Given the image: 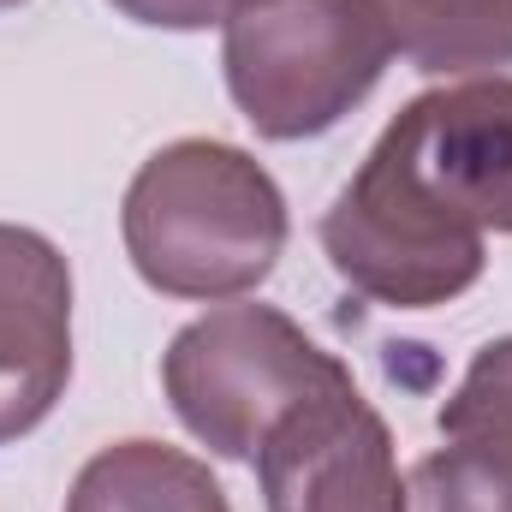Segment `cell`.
Listing matches in <instances>:
<instances>
[{"label":"cell","instance_id":"cell-5","mask_svg":"<svg viewBox=\"0 0 512 512\" xmlns=\"http://www.w3.org/2000/svg\"><path fill=\"white\" fill-rule=\"evenodd\" d=\"M251 465L268 512H405L393 429L352 376L280 417Z\"/></svg>","mask_w":512,"mask_h":512},{"label":"cell","instance_id":"cell-8","mask_svg":"<svg viewBox=\"0 0 512 512\" xmlns=\"http://www.w3.org/2000/svg\"><path fill=\"white\" fill-rule=\"evenodd\" d=\"M393 48L429 78L512 66V0H382Z\"/></svg>","mask_w":512,"mask_h":512},{"label":"cell","instance_id":"cell-11","mask_svg":"<svg viewBox=\"0 0 512 512\" xmlns=\"http://www.w3.org/2000/svg\"><path fill=\"white\" fill-rule=\"evenodd\" d=\"M108 6L126 12L131 24H149V30H209V24L227 30L256 0H108Z\"/></svg>","mask_w":512,"mask_h":512},{"label":"cell","instance_id":"cell-4","mask_svg":"<svg viewBox=\"0 0 512 512\" xmlns=\"http://www.w3.org/2000/svg\"><path fill=\"white\" fill-rule=\"evenodd\" d=\"M352 370L322 352L286 310L274 304H215L185 322L161 352V387L173 417L215 453L251 465L262 441L322 387Z\"/></svg>","mask_w":512,"mask_h":512},{"label":"cell","instance_id":"cell-10","mask_svg":"<svg viewBox=\"0 0 512 512\" xmlns=\"http://www.w3.org/2000/svg\"><path fill=\"white\" fill-rule=\"evenodd\" d=\"M435 429L447 441H459V435H507L512 441V334L489 340L471 358V370L459 376V387L441 399Z\"/></svg>","mask_w":512,"mask_h":512},{"label":"cell","instance_id":"cell-1","mask_svg":"<svg viewBox=\"0 0 512 512\" xmlns=\"http://www.w3.org/2000/svg\"><path fill=\"white\" fill-rule=\"evenodd\" d=\"M512 233V78L483 72L411 96L322 215L334 274L387 310H435Z\"/></svg>","mask_w":512,"mask_h":512},{"label":"cell","instance_id":"cell-9","mask_svg":"<svg viewBox=\"0 0 512 512\" xmlns=\"http://www.w3.org/2000/svg\"><path fill=\"white\" fill-rule=\"evenodd\" d=\"M405 512H512V441L459 435L405 471Z\"/></svg>","mask_w":512,"mask_h":512},{"label":"cell","instance_id":"cell-12","mask_svg":"<svg viewBox=\"0 0 512 512\" xmlns=\"http://www.w3.org/2000/svg\"><path fill=\"white\" fill-rule=\"evenodd\" d=\"M12 6H24V0H0V12H12Z\"/></svg>","mask_w":512,"mask_h":512},{"label":"cell","instance_id":"cell-3","mask_svg":"<svg viewBox=\"0 0 512 512\" xmlns=\"http://www.w3.org/2000/svg\"><path fill=\"white\" fill-rule=\"evenodd\" d=\"M382 0H256L221 30V72L268 143L334 131L393 66Z\"/></svg>","mask_w":512,"mask_h":512},{"label":"cell","instance_id":"cell-6","mask_svg":"<svg viewBox=\"0 0 512 512\" xmlns=\"http://www.w3.org/2000/svg\"><path fill=\"white\" fill-rule=\"evenodd\" d=\"M72 382V268L36 227L0 221V447L48 423Z\"/></svg>","mask_w":512,"mask_h":512},{"label":"cell","instance_id":"cell-7","mask_svg":"<svg viewBox=\"0 0 512 512\" xmlns=\"http://www.w3.org/2000/svg\"><path fill=\"white\" fill-rule=\"evenodd\" d=\"M66 512H233V501L197 453L137 435L84 459Z\"/></svg>","mask_w":512,"mask_h":512},{"label":"cell","instance_id":"cell-2","mask_svg":"<svg viewBox=\"0 0 512 512\" xmlns=\"http://www.w3.org/2000/svg\"><path fill=\"white\" fill-rule=\"evenodd\" d=\"M286 227L274 173L221 137L155 149L120 203V239L137 280L185 304H233L256 292L286 251Z\"/></svg>","mask_w":512,"mask_h":512}]
</instances>
